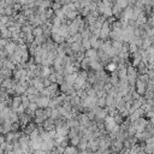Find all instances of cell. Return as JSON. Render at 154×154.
<instances>
[{"instance_id":"3957f363","label":"cell","mask_w":154,"mask_h":154,"mask_svg":"<svg viewBox=\"0 0 154 154\" xmlns=\"http://www.w3.org/2000/svg\"><path fill=\"white\" fill-rule=\"evenodd\" d=\"M2 153H4V150H2V149H0V154H2Z\"/></svg>"},{"instance_id":"6da1fadb","label":"cell","mask_w":154,"mask_h":154,"mask_svg":"<svg viewBox=\"0 0 154 154\" xmlns=\"http://www.w3.org/2000/svg\"><path fill=\"white\" fill-rule=\"evenodd\" d=\"M147 88H148V84L147 83H144V82H142L141 79H136V83H135V89H136V93L138 94V95H141V96H143L144 94H146V91H147Z\"/></svg>"},{"instance_id":"7a4b0ae2","label":"cell","mask_w":154,"mask_h":154,"mask_svg":"<svg viewBox=\"0 0 154 154\" xmlns=\"http://www.w3.org/2000/svg\"><path fill=\"white\" fill-rule=\"evenodd\" d=\"M48 103H49V97H48V96H41V97H38V99L36 100V105H37L38 107H41V108L47 107Z\"/></svg>"}]
</instances>
